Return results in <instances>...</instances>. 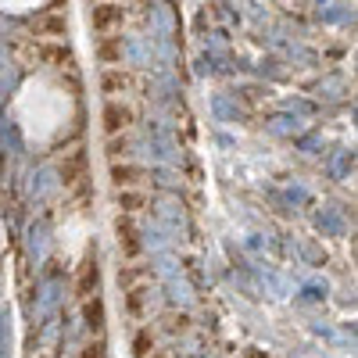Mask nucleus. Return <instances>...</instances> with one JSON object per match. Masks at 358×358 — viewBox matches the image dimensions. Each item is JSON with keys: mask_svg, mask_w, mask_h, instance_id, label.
<instances>
[{"mask_svg": "<svg viewBox=\"0 0 358 358\" xmlns=\"http://www.w3.org/2000/svg\"><path fill=\"white\" fill-rule=\"evenodd\" d=\"M36 33H40V36H65V33H69L65 11H47V15H40V18H36Z\"/></svg>", "mask_w": 358, "mask_h": 358, "instance_id": "obj_7", "label": "nucleus"}, {"mask_svg": "<svg viewBox=\"0 0 358 358\" xmlns=\"http://www.w3.org/2000/svg\"><path fill=\"white\" fill-rule=\"evenodd\" d=\"M97 276H101V273H97V262H86V265H83V280H79V290L86 294L90 287H97Z\"/></svg>", "mask_w": 358, "mask_h": 358, "instance_id": "obj_12", "label": "nucleus"}, {"mask_svg": "<svg viewBox=\"0 0 358 358\" xmlns=\"http://www.w3.org/2000/svg\"><path fill=\"white\" fill-rule=\"evenodd\" d=\"M104 151H108V158H111V162L129 158V136H126V133H111V136H108V143H104Z\"/></svg>", "mask_w": 358, "mask_h": 358, "instance_id": "obj_10", "label": "nucleus"}, {"mask_svg": "<svg viewBox=\"0 0 358 358\" xmlns=\"http://www.w3.org/2000/svg\"><path fill=\"white\" fill-rule=\"evenodd\" d=\"M147 208V194L143 190H118V212L122 215H136Z\"/></svg>", "mask_w": 358, "mask_h": 358, "instance_id": "obj_9", "label": "nucleus"}, {"mask_svg": "<svg viewBox=\"0 0 358 358\" xmlns=\"http://www.w3.org/2000/svg\"><path fill=\"white\" fill-rule=\"evenodd\" d=\"M86 169V155L83 151H72V158L62 165V176H65V183H79V176Z\"/></svg>", "mask_w": 358, "mask_h": 358, "instance_id": "obj_11", "label": "nucleus"}, {"mask_svg": "<svg viewBox=\"0 0 358 358\" xmlns=\"http://www.w3.org/2000/svg\"><path fill=\"white\" fill-rule=\"evenodd\" d=\"M36 57L54 69H76V54L65 47V43H40L36 47Z\"/></svg>", "mask_w": 358, "mask_h": 358, "instance_id": "obj_4", "label": "nucleus"}, {"mask_svg": "<svg viewBox=\"0 0 358 358\" xmlns=\"http://www.w3.org/2000/svg\"><path fill=\"white\" fill-rule=\"evenodd\" d=\"M147 179V172L140 169V165H129V162H115L111 165V183L118 187V190H133V187H140Z\"/></svg>", "mask_w": 358, "mask_h": 358, "instance_id": "obj_5", "label": "nucleus"}, {"mask_svg": "<svg viewBox=\"0 0 358 358\" xmlns=\"http://www.w3.org/2000/svg\"><path fill=\"white\" fill-rule=\"evenodd\" d=\"M101 122H104L108 136H111V133H122V129H129V126L136 122V111H133L126 101L111 97V101L104 104V111H101Z\"/></svg>", "mask_w": 358, "mask_h": 358, "instance_id": "obj_1", "label": "nucleus"}, {"mask_svg": "<svg viewBox=\"0 0 358 358\" xmlns=\"http://www.w3.org/2000/svg\"><path fill=\"white\" fill-rule=\"evenodd\" d=\"M90 22H94L97 33H111V29H122L129 22V11L122 4H101L90 11Z\"/></svg>", "mask_w": 358, "mask_h": 358, "instance_id": "obj_2", "label": "nucleus"}, {"mask_svg": "<svg viewBox=\"0 0 358 358\" xmlns=\"http://www.w3.org/2000/svg\"><path fill=\"white\" fill-rule=\"evenodd\" d=\"M115 233H118V248H122V255H126V258H136V255H140V233H136L133 219H129V215L118 219Z\"/></svg>", "mask_w": 358, "mask_h": 358, "instance_id": "obj_6", "label": "nucleus"}, {"mask_svg": "<svg viewBox=\"0 0 358 358\" xmlns=\"http://www.w3.org/2000/svg\"><path fill=\"white\" fill-rule=\"evenodd\" d=\"M97 62H104V65H118V62H122V36H104L97 43Z\"/></svg>", "mask_w": 358, "mask_h": 358, "instance_id": "obj_8", "label": "nucleus"}, {"mask_svg": "<svg viewBox=\"0 0 358 358\" xmlns=\"http://www.w3.org/2000/svg\"><path fill=\"white\" fill-rule=\"evenodd\" d=\"M133 83H140L129 69H118V65H111V69H104V76H101V90L104 94H126V90L133 86Z\"/></svg>", "mask_w": 358, "mask_h": 358, "instance_id": "obj_3", "label": "nucleus"}, {"mask_svg": "<svg viewBox=\"0 0 358 358\" xmlns=\"http://www.w3.org/2000/svg\"><path fill=\"white\" fill-rule=\"evenodd\" d=\"M86 319H90V326H101V319H104V308H101V301L86 305Z\"/></svg>", "mask_w": 358, "mask_h": 358, "instance_id": "obj_13", "label": "nucleus"}]
</instances>
